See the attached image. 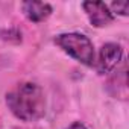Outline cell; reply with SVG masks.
Wrapping results in <instances>:
<instances>
[{"label": "cell", "mask_w": 129, "mask_h": 129, "mask_svg": "<svg viewBox=\"0 0 129 129\" xmlns=\"http://www.w3.org/2000/svg\"><path fill=\"white\" fill-rule=\"evenodd\" d=\"M6 105L12 114L23 121H35L46 112V99L43 90L32 82L20 84L6 94Z\"/></svg>", "instance_id": "1"}, {"label": "cell", "mask_w": 129, "mask_h": 129, "mask_svg": "<svg viewBox=\"0 0 129 129\" xmlns=\"http://www.w3.org/2000/svg\"><path fill=\"white\" fill-rule=\"evenodd\" d=\"M55 43L84 66L91 67L94 64V47L88 37L82 34H61L55 38Z\"/></svg>", "instance_id": "2"}, {"label": "cell", "mask_w": 129, "mask_h": 129, "mask_svg": "<svg viewBox=\"0 0 129 129\" xmlns=\"http://www.w3.org/2000/svg\"><path fill=\"white\" fill-rule=\"evenodd\" d=\"M23 12L30 21L40 23L52 14V6L49 3H43V2H24Z\"/></svg>", "instance_id": "5"}, {"label": "cell", "mask_w": 129, "mask_h": 129, "mask_svg": "<svg viewBox=\"0 0 129 129\" xmlns=\"http://www.w3.org/2000/svg\"><path fill=\"white\" fill-rule=\"evenodd\" d=\"M123 58V50L118 44L114 43H106L102 46L100 53H99V59H97V72L100 75H106L109 72H112Z\"/></svg>", "instance_id": "3"}, {"label": "cell", "mask_w": 129, "mask_h": 129, "mask_svg": "<svg viewBox=\"0 0 129 129\" xmlns=\"http://www.w3.org/2000/svg\"><path fill=\"white\" fill-rule=\"evenodd\" d=\"M2 38L3 40H9V41H15V43H18V41H21V34L17 30V29H9L8 32H2Z\"/></svg>", "instance_id": "7"}, {"label": "cell", "mask_w": 129, "mask_h": 129, "mask_svg": "<svg viewBox=\"0 0 129 129\" xmlns=\"http://www.w3.org/2000/svg\"><path fill=\"white\" fill-rule=\"evenodd\" d=\"M67 129H87V127H85L81 121H75V123H72Z\"/></svg>", "instance_id": "8"}, {"label": "cell", "mask_w": 129, "mask_h": 129, "mask_svg": "<svg viewBox=\"0 0 129 129\" xmlns=\"http://www.w3.org/2000/svg\"><path fill=\"white\" fill-rule=\"evenodd\" d=\"M111 14L115 12V14H120V15H127L129 12V3L127 2H114L111 5Z\"/></svg>", "instance_id": "6"}, {"label": "cell", "mask_w": 129, "mask_h": 129, "mask_svg": "<svg viewBox=\"0 0 129 129\" xmlns=\"http://www.w3.org/2000/svg\"><path fill=\"white\" fill-rule=\"evenodd\" d=\"M82 8L94 27L108 26L114 20V15L111 14L108 5H105L103 2H84Z\"/></svg>", "instance_id": "4"}]
</instances>
